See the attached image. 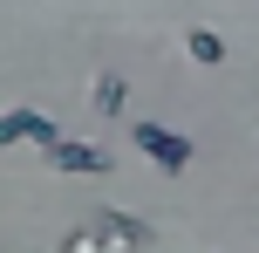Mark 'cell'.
Listing matches in <instances>:
<instances>
[{
    "mask_svg": "<svg viewBox=\"0 0 259 253\" xmlns=\"http://www.w3.org/2000/svg\"><path fill=\"white\" fill-rule=\"evenodd\" d=\"M123 103H130V89H123V76H96V110H103V117H116Z\"/></svg>",
    "mask_w": 259,
    "mask_h": 253,
    "instance_id": "cell-6",
    "label": "cell"
},
{
    "mask_svg": "<svg viewBox=\"0 0 259 253\" xmlns=\"http://www.w3.org/2000/svg\"><path fill=\"white\" fill-rule=\"evenodd\" d=\"M41 158H48L55 171H75V178H103V171H109V151L82 144V137H48V144H41Z\"/></svg>",
    "mask_w": 259,
    "mask_h": 253,
    "instance_id": "cell-2",
    "label": "cell"
},
{
    "mask_svg": "<svg viewBox=\"0 0 259 253\" xmlns=\"http://www.w3.org/2000/svg\"><path fill=\"white\" fill-rule=\"evenodd\" d=\"M184 55H191L198 68H225V41L211 34V27H191V34H184Z\"/></svg>",
    "mask_w": 259,
    "mask_h": 253,
    "instance_id": "cell-5",
    "label": "cell"
},
{
    "mask_svg": "<svg viewBox=\"0 0 259 253\" xmlns=\"http://www.w3.org/2000/svg\"><path fill=\"white\" fill-rule=\"evenodd\" d=\"M130 144H137L157 171H184V164H191V137L164 130V123H137V130H130Z\"/></svg>",
    "mask_w": 259,
    "mask_h": 253,
    "instance_id": "cell-1",
    "label": "cell"
},
{
    "mask_svg": "<svg viewBox=\"0 0 259 253\" xmlns=\"http://www.w3.org/2000/svg\"><path fill=\"white\" fill-rule=\"evenodd\" d=\"M103 233L109 246H150V226H143V219H130V212H103Z\"/></svg>",
    "mask_w": 259,
    "mask_h": 253,
    "instance_id": "cell-4",
    "label": "cell"
},
{
    "mask_svg": "<svg viewBox=\"0 0 259 253\" xmlns=\"http://www.w3.org/2000/svg\"><path fill=\"white\" fill-rule=\"evenodd\" d=\"M48 137H62L41 110H0V144H48Z\"/></svg>",
    "mask_w": 259,
    "mask_h": 253,
    "instance_id": "cell-3",
    "label": "cell"
}]
</instances>
